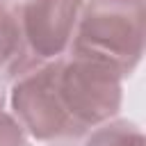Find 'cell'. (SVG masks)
Instances as JSON below:
<instances>
[{
  "instance_id": "obj_5",
  "label": "cell",
  "mask_w": 146,
  "mask_h": 146,
  "mask_svg": "<svg viewBox=\"0 0 146 146\" xmlns=\"http://www.w3.org/2000/svg\"><path fill=\"white\" fill-rule=\"evenodd\" d=\"M84 146H144V132L137 123L112 119L84 137Z\"/></svg>"
},
{
  "instance_id": "obj_3",
  "label": "cell",
  "mask_w": 146,
  "mask_h": 146,
  "mask_svg": "<svg viewBox=\"0 0 146 146\" xmlns=\"http://www.w3.org/2000/svg\"><path fill=\"white\" fill-rule=\"evenodd\" d=\"M84 0H21L16 2L23 46L32 64L52 62L68 52Z\"/></svg>"
},
{
  "instance_id": "obj_1",
  "label": "cell",
  "mask_w": 146,
  "mask_h": 146,
  "mask_svg": "<svg viewBox=\"0 0 146 146\" xmlns=\"http://www.w3.org/2000/svg\"><path fill=\"white\" fill-rule=\"evenodd\" d=\"M68 50L110 64L125 80L144 55V0H84Z\"/></svg>"
},
{
  "instance_id": "obj_6",
  "label": "cell",
  "mask_w": 146,
  "mask_h": 146,
  "mask_svg": "<svg viewBox=\"0 0 146 146\" xmlns=\"http://www.w3.org/2000/svg\"><path fill=\"white\" fill-rule=\"evenodd\" d=\"M0 146H30V137L5 107H0Z\"/></svg>"
},
{
  "instance_id": "obj_7",
  "label": "cell",
  "mask_w": 146,
  "mask_h": 146,
  "mask_svg": "<svg viewBox=\"0 0 146 146\" xmlns=\"http://www.w3.org/2000/svg\"><path fill=\"white\" fill-rule=\"evenodd\" d=\"M5 2H14V5H16V2H21V0H5Z\"/></svg>"
},
{
  "instance_id": "obj_4",
  "label": "cell",
  "mask_w": 146,
  "mask_h": 146,
  "mask_svg": "<svg viewBox=\"0 0 146 146\" xmlns=\"http://www.w3.org/2000/svg\"><path fill=\"white\" fill-rule=\"evenodd\" d=\"M32 66L36 64L25 52L16 5L0 0V82H11Z\"/></svg>"
},
{
  "instance_id": "obj_2",
  "label": "cell",
  "mask_w": 146,
  "mask_h": 146,
  "mask_svg": "<svg viewBox=\"0 0 146 146\" xmlns=\"http://www.w3.org/2000/svg\"><path fill=\"white\" fill-rule=\"evenodd\" d=\"M50 71L59 105L80 139L116 119L123 100V78L110 64L68 50L50 62Z\"/></svg>"
}]
</instances>
